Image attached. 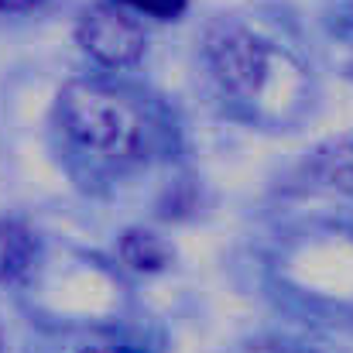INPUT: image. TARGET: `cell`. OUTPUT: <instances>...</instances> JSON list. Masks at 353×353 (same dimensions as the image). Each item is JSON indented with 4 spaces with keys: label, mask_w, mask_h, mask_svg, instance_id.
I'll return each instance as SVG.
<instances>
[{
    "label": "cell",
    "mask_w": 353,
    "mask_h": 353,
    "mask_svg": "<svg viewBox=\"0 0 353 353\" xmlns=\"http://www.w3.org/2000/svg\"><path fill=\"white\" fill-rule=\"evenodd\" d=\"M59 120L65 134L100 158H134L144 148L148 123L141 107L117 86L79 79L59 93Z\"/></svg>",
    "instance_id": "1"
},
{
    "label": "cell",
    "mask_w": 353,
    "mask_h": 353,
    "mask_svg": "<svg viewBox=\"0 0 353 353\" xmlns=\"http://www.w3.org/2000/svg\"><path fill=\"white\" fill-rule=\"evenodd\" d=\"M79 45L107 69H127L144 55V28L137 24L134 10L117 0H103L83 10L76 28Z\"/></svg>",
    "instance_id": "2"
},
{
    "label": "cell",
    "mask_w": 353,
    "mask_h": 353,
    "mask_svg": "<svg viewBox=\"0 0 353 353\" xmlns=\"http://www.w3.org/2000/svg\"><path fill=\"white\" fill-rule=\"evenodd\" d=\"M206 55H210L216 79L236 97H254L264 86L268 48L250 31H243L236 24H216L206 34Z\"/></svg>",
    "instance_id": "3"
},
{
    "label": "cell",
    "mask_w": 353,
    "mask_h": 353,
    "mask_svg": "<svg viewBox=\"0 0 353 353\" xmlns=\"http://www.w3.org/2000/svg\"><path fill=\"white\" fill-rule=\"evenodd\" d=\"M38 264V240L17 220H0V285L24 281Z\"/></svg>",
    "instance_id": "4"
},
{
    "label": "cell",
    "mask_w": 353,
    "mask_h": 353,
    "mask_svg": "<svg viewBox=\"0 0 353 353\" xmlns=\"http://www.w3.org/2000/svg\"><path fill=\"white\" fill-rule=\"evenodd\" d=\"M312 175L323 185L353 196V134H343V137L323 144L312 154Z\"/></svg>",
    "instance_id": "5"
},
{
    "label": "cell",
    "mask_w": 353,
    "mask_h": 353,
    "mask_svg": "<svg viewBox=\"0 0 353 353\" xmlns=\"http://www.w3.org/2000/svg\"><path fill=\"white\" fill-rule=\"evenodd\" d=\"M120 257L130 271L151 274V271H161L172 264V247L151 230H127L120 236Z\"/></svg>",
    "instance_id": "6"
},
{
    "label": "cell",
    "mask_w": 353,
    "mask_h": 353,
    "mask_svg": "<svg viewBox=\"0 0 353 353\" xmlns=\"http://www.w3.org/2000/svg\"><path fill=\"white\" fill-rule=\"evenodd\" d=\"M123 7H130L134 14H148V17H158V21H175L189 0H117Z\"/></svg>",
    "instance_id": "7"
},
{
    "label": "cell",
    "mask_w": 353,
    "mask_h": 353,
    "mask_svg": "<svg viewBox=\"0 0 353 353\" xmlns=\"http://www.w3.org/2000/svg\"><path fill=\"white\" fill-rule=\"evenodd\" d=\"M38 3H45V0H0V10L7 14V10H31V7H38Z\"/></svg>",
    "instance_id": "8"
},
{
    "label": "cell",
    "mask_w": 353,
    "mask_h": 353,
    "mask_svg": "<svg viewBox=\"0 0 353 353\" xmlns=\"http://www.w3.org/2000/svg\"><path fill=\"white\" fill-rule=\"evenodd\" d=\"M83 353H144V350H134V347H90Z\"/></svg>",
    "instance_id": "9"
},
{
    "label": "cell",
    "mask_w": 353,
    "mask_h": 353,
    "mask_svg": "<svg viewBox=\"0 0 353 353\" xmlns=\"http://www.w3.org/2000/svg\"><path fill=\"white\" fill-rule=\"evenodd\" d=\"M347 69H350V76H353V48H350V62H347Z\"/></svg>",
    "instance_id": "10"
}]
</instances>
